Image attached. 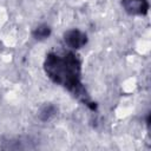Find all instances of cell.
Here are the masks:
<instances>
[{
    "instance_id": "1",
    "label": "cell",
    "mask_w": 151,
    "mask_h": 151,
    "mask_svg": "<svg viewBox=\"0 0 151 151\" xmlns=\"http://www.w3.org/2000/svg\"><path fill=\"white\" fill-rule=\"evenodd\" d=\"M42 67L45 74L52 83L64 87L91 111H97V104L91 99L81 81V60L74 51L70 50L61 53L54 51L48 52Z\"/></svg>"
},
{
    "instance_id": "2",
    "label": "cell",
    "mask_w": 151,
    "mask_h": 151,
    "mask_svg": "<svg viewBox=\"0 0 151 151\" xmlns=\"http://www.w3.org/2000/svg\"><path fill=\"white\" fill-rule=\"evenodd\" d=\"M63 40L70 50L78 51L86 46V44L88 42V37L84 31L79 28H70L64 32Z\"/></svg>"
},
{
    "instance_id": "3",
    "label": "cell",
    "mask_w": 151,
    "mask_h": 151,
    "mask_svg": "<svg viewBox=\"0 0 151 151\" xmlns=\"http://www.w3.org/2000/svg\"><path fill=\"white\" fill-rule=\"evenodd\" d=\"M120 5L129 15L133 17H144L150 9L149 0H122Z\"/></svg>"
},
{
    "instance_id": "5",
    "label": "cell",
    "mask_w": 151,
    "mask_h": 151,
    "mask_svg": "<svg viewBox=\"0 0 151 151\" xmlns=\"http://www.w3.org/2000/svg\"><path fill=\"white\" fill-rule=\"evenodd\" d=\"M51 34H52V28L47 24H39L32 31L33 39L34 40H38V41H44V40L48 39L51 37Z\"/></svg>"
},
{
    "instance_id": "4",
    "label": "cell",
    "mask_w": 151,
    "mask_h": 151,
    "mask_svg": "<svg viewBox=\"0 0 151 151\" xmlns=\"http://www.w3.org/2000/svg\"><path fill=\"white\" fill-rule=\"evenodd\" d=\"M57 114H58V107L52 103H45L38 110V118L44 123L52 120Z\"/></svg>"
}]
</instances>
